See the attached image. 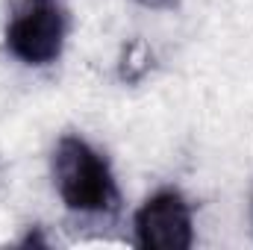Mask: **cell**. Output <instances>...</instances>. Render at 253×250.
<instances>
[{
  "label": "cell",
  "mask_w": 253,
  "mask_h": 250,
  "mask_svg": "<svg viewBox=\"0 0 253 250\" xmlns=\"http://www.w3.org/2000/svg\"><path fill=\"white\" fill-rule=\"evenodd\" d=\"M53 183L62 203L74 212L97 215L118 206V186L106 156L80 135L59 138L53 150Z\"/></svg>",
  "instance_id": "obj_1"
},
{
  "label": "cell",
  "mask_w": 253,
  "mask_h": 250,
  "mask_svg": "<svg viewBox=\"0 0 253 250\" xmlns=\"http://www.w3.org/2000/svg\"><path fill=\"white\" fill-rule=\"evenodd\" d=\"M135 3L144 6V9H156V12H168V9L180 6V0H135Z\"/></svg>",
  "instance_id": "obj_5"
},
{
  "label": "cell",
  "mask_w": 253,
  "mask_h": 250,
  "mask_svg": "<svg viewBox=\"0 0 253 250\" xmlns=\"http://www.w3.org/2000/svg\"><path fill=\"white\" fill-rule=\"evenodd\" d=\"M251 227H253V188H251Z\"/></svg>",
  "instance_id": "obj_6"
},
{
  "label": "cell",
  "mask_w": 253,
  "mask_h": 250,
  "mask_svg": "<svg viewBox=\"0 0 253 250\" xmlns=\"http://www.w3.org/2000/svg\"><path fill=\"white\" fill-rule=\"evenodd\" d=\"M135 245L147 250H189L194 245V221L189 200L177 188L150 194L135 212Z\"/></svg>",
  "instance_id": "obj_3"
},
{
  "label": "cell",
  "mask_w": 253,
  "mask_h": 250,
  "mask_svg": "<svg viewBox=\"0 0 253 250\" xmlns=\"http://www.w3.org/2000/svg\"><path fill=\"white\" fill-rule=\"evenodd\" d=\"M68 12L59 0H15L6 24V50L24 65L44 68L62 56Z\"/></svg>",
  "instance_id": "obj_2"
},
{
  "label": "cell",
  "mask_w": 253,
  "mask_h": 250,
  "mask_svg": "<svg viewBox=\"0 0 253 250\" xmlns=\"http://www.w3.org/2000/svg\"><path fill=\"white\" fill-rule=\"evenodd\" d=\"M150 68H153V50L141 39L126 42L124 50H121V59H118V77H121V83H129V85L141 83Z\"/></svg>",
  "instance_id": "obj_4"
}]
</instances>
